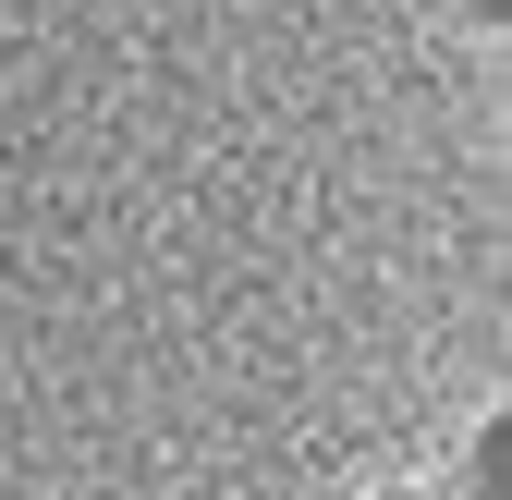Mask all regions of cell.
I'll use <instances>...</instances> for the list:
<instances>
[{"mask_svg":"<svg viewBox=\"0 0 512 500\" xmlns=\"http://www.w3.org/2000/svg\"><path fill=\"white\" fill-rule=\"evenodd\" d=\"M452 13H464L476 37H500V25H512V0H452Z\"/></svg>","mask_w":512,"mask_h":500,"instance_id":"1","label":"cell"},{"mask_svg":"<svg viewBox=\"0 0 512 500\" xmlns=\"http://www.w3.org/2000/svg\"><path fill=\"white\" fill-rule=\"evenodd\" d=\"M415 500H439V488H415Z\"/></svg>","mask_w":512,"mask_h":500,"instance_id":"2","label":"cell"}]
</instances>
